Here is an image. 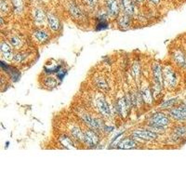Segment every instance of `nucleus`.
<instances>
[{
	"mask_svg": "<svg viewBox=\"0 0 186 186\" xmlns=\"http://www.w3.org/2000/svg\"><path fill=\"white\" fill-rule=\"evenodd\" d=\"M60 142L62 144V146L66 149H70V148H74L75 147L74 145V142H73V140L71 139L70 136L68 135H65V134H62L61 137H60Z\"/></svg>",
	"mask_w": 186,
	"mask_h": 186,
	"instance_id": "2eb2a0df",
	"label": "nucleus"
},
{
	"mask_svg": "<svg viewBox=\"0 0 186 186\" xmlns=\"http://www.w3.org/2000/svg\"><path fill=\"white\" fill-rule=\"evenodd\" d=\"M1 11H7V4L5 0H1Z\"/></svg>",
	"mask_w": 186,
	"mask_h": 186,
	"instance_id": "bb28decb",
	"label": "nucleus"
},
{
	"mask_svg": "<svg viewBox=\"0 0 186 186\" xmlns=\"http://www.w3.org/2000/svg\"><path fill=\"white\" fill-rule=\"evenodd\" d=\"M34 36H35V37H36L39 42H41V43H43V42H45V41H47V40L49 39V35H48V33L45 32L44 30H40V29L36 30V31L35 32Z\"/></svg>",
	"mask_w": 186,
	"mask_h": 186,
	"instance_id": "6ab92c4d",
	"label": "nucleus"
},
{
	"mask_svg": "<svg viewBox=\"0 0 186 186\" xmlns=\"http://www.w3.org/2000/svg\"><path fill=\"white\" fill-rule=\"evenodd\" d=\"M170 120L169 117L162 113V112H156L153 114L149 118V128L153 129L154 130H163L167 128V126L169 124Z\"/></svg>",
	"mask_w": 186,
	"mask_h": 186,
	"instance_id": "f257e3e1",
	"label": "nucleus"
},
{
	"mask_svg": "<svg viewBox=\"0 0 186 186\" xmlns=\"http://www.w3.org/2000/svg\"><path fill=\"white\" fill-rule=\"evenodd\" d=\"M184 104L186 105V100H185V102H184Z\"/></svg>",
	"mask_w": 186,
	"mask_h": 186,
	"instance_id": "c756f323",
	"label": "nucleus"
},
{
	"mask_svg": "<svg viewBox=\"0 0 186 186\" xmlns=\"http://www.w3.org/2000/svg\"><path fill=\"white\" fill-rule=\"evenodd\" d=\"M132 136L137 140L142 141H154L157 138V133L154 130L137 129L132 132Z\"/></svg>",
	"mask_w": 186,
	"mask_h": 186,
	"instance_id": "7ed1b4c3",
	"label": "nucleus"
},
{
	"mask_svg": "<svg viewBox=\"0 0 186 186\" xmlns=\"http://www.w3.org/2000/svg\"><path fill=\"white\" fill-rule=\"evenodd\" d=\"M176 101H177V99H171V100H168V101H167V102H165L163 104H162V108H169V107H173L174 106V104H175V103H176Z\"/></svg>",
	"mask_w": 186,
	"mask_h": 186,
	"instance_id": "b1692460",
	"label": "nucleus"
},
{
	"mask_svg": "<svg viewBox=\"0 0 186 186\" xmlns=\"http://www.w3.org/2000/svg\"><path fill=\"white\" fill-rule=\"evenodd\" d=\"M48 22H49V25L50 27V29L53 32H57L60 29V22L58 20V18L56 16H54L53 14H48Z\"/></svg>",
	"mask_w": 186,
	"mask_h": 186,
	"instance_id": "ddd939ff",
	"label": "nucleus"
},
{
	"mask_svg": "<svg viewBox=\"0 0 186 186\" xmlns=\"http://www.w3.org/2000/svg\"><path fill=\"white\" fill-rule=\"evenodd\" d=\"M163 79H164V84L169 88L175 87L177 83H178L176 73L174 72V70L170 66H166L164 68V70H163Z\"/></svg>",
	"mask_w": 186,
	"mask_h": 186,
	"instance_id": "f03ea898",
	"label": "nucleus"
},
{
	"mask_svg": "<svg viewBox=\"0 0 186 186\" xmlns=\"http://www.w3.org/2000/svg\"><path fill=\"white\" fill-rule=\"evenodd\" d=\"M95 104H96V106H97L99 112H100L103 116H110V115H111L110 106H109V104L107 103V101L105 100L104 97H103V96H98V97L96 98Z\"/></svg>",
	"mask_w": 186,
	"mask_h": 186,
	"instance_id": "6e6552de",
	"label": "nucleus"
},
{
	"mask_svg": "<svg viewBox=\"0 0 186 186\" xmlns=\"http://www.w3.org/2000/svg\"><path fill=\"white\" fill-rule=\"evenodd\" d=\"M136 142L134 140L130 139V138H126L124 140H122L121 142H119V143L117 144V148L119 149H131V148H135L136 147Z\"/></svg>",
	"mask_w": 186,
	"mask_h": 186,
	"instance_id": "f8f14e48",
	"label": "nucleus"
},
{
	"mask_svg": "<svg viewBox=\"0 0 186 186\" xmlns=\"http://www.w3.org/2000/svg\"><path fill=\"white\" fill-rule=\"evenodd\" d=\"M152 74H153V80L154 83V86L156 89H160L163 87L164 84V79H163V70L162 66L158 63L155 62L152 66Z\"/></svg>",
	"mask_w": 186,
	"mask_h": 186,
	"instance_id": "20e7f679",
	"label": "nucleus"
},
{
	"mask_svg": "<svg viewBox=\"0 0 186 186\" xmlns=\"http://www.w3.org/2000/svg\"><path fill=\"white\" fill-rule=\"evenodd\" d=\"M81 119L89 129H92L94 130H98V129H101L103 128L102 121H100L98 118H95L94 116H92L87 113H84L81 116Z\"/></svg>",
	"mask_w": 186,
	"mask_h": 186,
	"instance_id": "423d86ee",
	"label": "nucleus"
},
{
	"mask_svg": "<svg viewBox=\"0 0 186 186\" xmlns=\"http://www.w3.org/2000/svg\"><path fill=\"white\" fill-rule=\"evenodd\" d=\"M0 48H1V53H2L3 57L6 60L11 61L12 59V50H11V47L6 42H2Z\"/></svg>",
	"mask_w": 186,
	"mask_h": 186,
	"instance_id": "dca6fc26",
	"label": "nucleus"
},
{
	"mask_svg": "<svg viewBox=\"0 0 186 186\" xmlns=\"http://www.w3.org/2000/svg\"><path fill=\"white\" fill-rule=\"evenodd\" d=\"M34 20L37 23H42L45 20V14L42 10L40 9H36L34 11Z\"/></svg>",
	"mask_w": 186,
	"mask_h": 186,
	"instance_id": "412c9836",
	"label": "nucleus"
},
{
	"mask_svg": "<svg viewBox=\"0 0 186 186\" xmlns=\"http://www.w3.org/2000/svg\"><path fill=\"white\" fill-rule=\"evenodd\" d=\"M141 97L143 100V102L147 104H151L153 101V95L151 89L149 87H143L141 91Z\"/></svg>",
	"mask_w": 186,
	"mask_h": 186,
	"instance_id": "4468645a",
	"label": "nucleus"
},
{
	"mask_svg": "<svg viewBox=\"0 0 186 186\" xmlns=\"http://www.w3.org/2000/svg\"><path fill=\"white\" fill-rule=\"evenodd\" d=\"M129 107V104L127 101V99L125 98H120L117 102H116V109L119 115H121L122 116H125L128 113V108Z\"/></svg>",
	"mask_w": 186,
	"mask_h": 186,
	"instance_id": "9d476101",
	"label": "nucleus"
},
{
	"mask_svg": "<svg viewBox=\"0 0 186 186\" xmlns=\"http://www.w3.org/2000/svg\"><path fill=\"white\" fill-rule=\"evenodd\" d=\"M137 1H142V0H137Z\"/></svg>",
	"mask_w": 186,
	"mask_h": 186,
	"instance_id": "7c9ffc66",
	"label": "nucleus"
},
{
	"mask_svg": "<svg viewBox=\"0 0 186 186\" xmlns=\"http://www.w3.org/2000/svg\"><path fill=\"white\" fill-rule=\"evenodd\" d=\"M169 116L177 121H186V105L180 104L173 106L168 111Z\"/></svg>",
	"mask_w": 186,
	"mask_h": 186,
	"instance_id": "39448f33",
	"label": "nucleus"
},
{
	"mask_svg": "<svg viewBox=\"0 0 186 186\" xmlns=\"http://www.w3.org/2000/svg\"><path fill=\"white\" fill-rule=\"evenodd\" d=\"M129 15H128V14H124V15H121L119 17L118 24L121 27V29H127V28H129Z\"/></svg>",
	"mask_w": 186,
	"mask_h": 186,
	"instance_id": "aec40b11",
	"label": "nucleus"
},
{
	"mask_svg": "<svg viewBox=\"0 0 186 186\" xmlns=\"http://www.w3.org/2000/svg\"><path fill=\"white\" fill-rule=\"evenodd\" d=\"M10 43H11V46L17 48V47L20 46V44H21V40H20V38L17 37V36H12V37L10 39Z\"/></svg>",
	"mask_w": 186,
	"mask_h": 186,
	"instance_id": "393cba45",
	"label": "nucleus"
},
{
	"mask_svg": "<svg viewBox=\"0 0 186 186\" xmlns=\"http://www.w3.org/2000/svg\"><path fill=\"white\" fill-rule=\"evenodd\" d=\"M87 2L90 6H93V5H95V4H96L97 0H87Z\"/></svg>",
	"mask_w": 186,
	"mask_h": 186,
	"instance_id": "cd10ccee",
	"label": "nucleus"
},
{
	"mask_svg": "<svg viewBox=\"0 0 186 186\" xmlns=\"http://www.w3.org/2000/svg\"><path fill=\"white\" fill-rule=\"evenodd\" d=\"M151 2H153L154 4H158L160 2V0H150Z\"/></svg>",
	"mask_w": 186,
	"mask_h": 186,
	"instance_id": "c85d7f7f",
	"label": "nucleus"
},
{
	"mask_svg": "<svg viewBox=\"0 0 186 186\" xmlns=\"http://www.w3.org/2000/svg\"><path fill=\"white\" fill-rule=\"evenodd\" d=\"M173 136L174 139H183L186 137V127L185 126H178L176 129H174L173 131Z\"/></svg>",
	"mask_w": 186,
	"mask_h": 186,
	"instance_id": "a211bd4d",
	"label": "nucleus"
},
{
	"mask_svg": "<svg viewBox=\"0 0 186 186\" xmlns=\"http://www.w3.org/2000/svg\"><path fill=\"white\" fill-rule=\"evenodd\" d=\"M122 7L126 14L128 15H132L133 11H134V6L132 0H121Z\"/></svg>",
	"mask_w": 186,
	"mask_h": 186,
	"instance_id": "f3484780",
	"label": "nucleus"
},
{
	"mask_svg": "<svg viewBox=\"0 0 186 186\" xmlns=\"http://www.w3.org/2000/svg\"><path fill=\"white\" fill-rule=\"evenodd\" d=\"M12 3H13L14 8H15L17 11H21V10H22V8H23L22 0H12Z\"/></svg>",
	"mask_w": 186,
	"mask_h": 186,
	"instance_id": "a878e982",
	"label": "nucleus"
},
{
	"mask_svg": "<svg viewBox=\"0 0 186 186\" xmlns=\"http://www.w3.org/2000/svg\"><path fill=\"white\" fill-rule=\"evenodd\" d=\"M95 84L97 85V87L101 89H106L108 87V84L107 82L103 78V77H98L95 79Z\"/></svg>",
	"mask_w": 186,
	"mask_h": 186,
	"instance_id": "4be33fe9",
	"label": "nucleus"
},
{
	"mask_svg": "<svg viewBox=\"0 0 186 186\" xmlns=\"http://www.w3.org/2000/svg\"><path fill=\"white\" fill-rule=\"evenodd\" d=\"M173 59L175 61V62L182 67V68H186V56L184 54L183 51H181V49H176L173 52Z\"/></svg>",
	"mask_w": 186,
	"mask_h": 186,
	"instance_id": "1a4fd4ad",
	"label": "nucleus"
},
{
	"mask_svg": "<svg viewBox=\"0 0 186 186\" xmlns=\"http://www.w3.org/2000/svg\"><path fill=\"white\" fill-rule=\"evenodd\" d=\"M107 9L111 16H116L119 12V6L116 0H107Z\"/></svg>",
	"mask_w": 186,
	"mask_h": 186,
	"instance_id": "9b49d317",
	"label": "nucleus"
},
{
	"mask_svg": "<svg viewBox=\"0 0 186 186\" xmlns=\"http://www.w3.org/2000/svg\"><path fill=\"white\" fill-rule=\"evenodd\" d=\"M70 11H71V13L74 16V17H77V18H79V17H81V12H80V11L78 10V8L76 7V6H74V5H73V4H71V6H70Z\"/></svg>",
	"mask_w": 186,
	"mask_h": 186,
	"instance_id": "5701e85b",
	"label": "nucleus"
},
{
	"mask_svg": "<svg viewBox=\"0 0 186 186\" xmlns=\"http://www.w3.org/2000/svg\"><path fill=\"white\" fill-rule=\"evenodd\" d=\"M84 142L87 145L92 147L96 146L99 143V136L94 129H87L84 131Z\"/></svg>",
	"mask_w": 186,
	"mask_h": 186,
	"instance_id": "0eeeda50",
	"label": "nucleus"
}]
</instances>
